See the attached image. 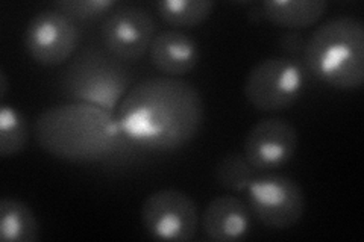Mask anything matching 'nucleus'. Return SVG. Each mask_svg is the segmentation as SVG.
Returning <instances> with one entry per match:
<instances>
[{"label": "nucleus", "instance_id": "obj_13", "mask_svg": "<svg viewBox=\"0 0 364 242\" xmlns=\"http://www.w3.org/2000/svg\"><path fill=\"white\" fill-rule=\"evenodd\" d=\"M326 9L323 0H269L261 4L259 13L272 25L301 31L321 21Z\"/></svg>", "mask_w": 364, "mask_h": 242}, {"label": "nucleus", "instance_id": "obj_18", "mask_svg": "<svg viewBox=\"0 0 364 242\" xmlns=\"http://www.w3.org/2000/svg\"><path fill=\"white\" fill-rule=\"evenodd\" d=\"M117 5L116 0H61L53 8L75 23H84L105 18Z\"/></svg>", "mask_w": 364, "mask_h": 242}, {"label": "nucleus", "instance_id": "obj_10", "mask_svg": "<svg viewBox=\"0 0 364 242\" xmlns=\"http://www.w3.org/2000/svg\"><path fill=\"white\" fill-rule=\"evenodd\" d=\"M299 136L294 126L284 119H264L254 124L243 144V156L257 171L287 165L298 150Z\"/></svg>", "mask_w": 364, "mask_h": 242}, {"label": "nucleus", "instance_id": "obj_15", "mask_svg": "<svg viewBox=\"0 0 364 242\" xmlns=\"http://www.w3.org/2000/svg\"><path fill=\"white\" fill-rule=\"evenodd\" d=\"M211 0H163L155 4L158 17L173 28H196L214 11Z\"/></svg>", "mask_w": 364, "mask_h": 242}, {"label": "nucleus", "instance_id": "obj_6", "mask_svg": "<svg viewBox=\"0 0 364 242\" xmlns=\"http://www.w3.org/2000/svg\"><path fill=\"white\" fill-rule=\"evenodd\" d=\"M246 191L252 216L269 229H291L305 215V192L291 177L282 175L254 177Z\"/></svg>", "mask_w": 364, "mask_h": 242}, {"label": "nucleus", "instance_id": "obj_19", "mask_svg": "<svg viewBox=\"0 0 364 242\" xmlns=\"http://www.w3.org/2000/svg\"><path fill=\"white\" fill-rule=\"evenodd\" d=\"M305 43L306 41L302 38V35L298 32H289V33H286V35H282V40H281L282 49L286 50L287 53H291V55L304 53Z\"/></svg>", "mask_w": 364, "mask_h": 242}, {"label": "nucleus", "instance_id": "obj_12", "mask_svg": "<svg viewBox=\"0 0 364 242\" xmlns=\"http://www.w3.org/2000/svg\"><path fill=\"white\" fill-rule=\"evenodd\" d=\"M199 45L188 33L168 29L158 32L149 48L152 65L167 77H181L195 70L199 62Z\"/></svg>", "mask_w": 364, "mask_h": 242}, {"label": "nucleus", "instance_id": "obj_17", "mask_svg": "<svg viewBox=\"0 0 364 242\" xmlns=\"http://www.w3.org/2000/svg\"><path fill=\"white\" fill-rule=\"evenodd\" d=\"M254 168L249 165L242 153L223 156L214 170V177L219 185L231 192L246 191L254 179Z\"/></svg>", "mask_w": 364, "mask_h": 242}, {"label": "nucleus", "instance_id": "obj_2", "mask_svg": "<svg viewBox=\"0 0 364 242\" xmlns=\"http://www.w3.org/2000/svg\"><path fill=\"white\" fill-rule=\"evenodd\" d=\"M33 133L46 153L76 164L104 160L124 140L112 114L76 101L43 111Z\"/></svg>", "mask_w": 364, "mask_h": 242}, {"label": "nucleus", "instance_id": "obj_7", "mask_svg": "<svg viewBox=\"0 0 364 242\" xmlns=\"http://www.w3.org/2000/svg\"><path fill=\"white\" fill-rule=\"evenodd\" d=\"M140 216L144 232L158 241L188 242L198 233V206L188 194L178 189L147 195Z\"/></svg>", "mask_w": 364, "mask_h": 242}, {"label": "nucleus", "instance_id": "obj_5", "mask_svg": "<svg viewBox=\"0 0 364 242\" xmlns=\"http://www.w3.org/2000/svg\"><path fill=\"white\" fill-rule=\"evenodd\" d=\"M305 89L302 65L286 56H272L249 72L243 87L246 100L261 112L277 114L290 109Z\"/></svg>", "mask_w": 364, "mask_h": 242}, {"label": "nucleus", "instance_id": "obj_16", "mask_svg": "<svg viewBox=\"0 0 364 242\" xmlns=\"http://www.w3.org/2000/svg\"><path fill=\"white\" fill-rule=\"evenodd\" d=\"M29 143L26 117L17 108L2 101L0 105V156L9 158L21 153Z\"/></svg>", "mask_w": 364, "mask_h": 242}, {"label": "nucleus", "instance_id": "obj_14", "mask_svg": "<svg viewBox=\"0 0 364 242\" xmlns=\"http://www.w3.org/2000/svg\"><path fill=\"white\" fill-rule=\"evenodd\" d=\"M0 238L4 242H36L40 239L38 220L25 202L9 197L0 202Z\"/></svg>", "mask_w": 364, "mask_h": 242}, {"label": "nucleus", "instance_id": "obj_3", "mask_svg": "<svg viewBox=\"0 0 364 242\" xmlns=\"http://www.w3.org/2000/svg\"><path fill=\"white\" fill-rule=\"evenodd\" d=\"M304 62L322 84L341 91L364 84V23L355 16L329 18L305 43Z\"/></svg>", "mask_w": 364, "mask_h": 242}, {"label": "nucleus", "instance_id": "obj_1", "mask_svg": "<svg viewBox=\"0 0 364 242\" xmlns=\"http://www.w3.org/2000/svg\"><path fill=\"white\" fill-rule=\"evenodd\" d=\"M124 141L151 152H175L202 129L205 105L199 91L176 77H151L123 97L116 114Z\"/></svg>", "mask_w": 364, "mask_h": 242}, {"label": "nucleus", "instance_id": "obj_8", "mask_svg": "<svg viewBox=\"0 0 364 242\" xmlns=\"http://www.w3.org/2000/svg\"><path fill=\"white\" fill-rule=\"evenodd\" d=\"M81 43L77 23L50 8L33 16L25 31V49L33 61L44 67H58L70 61Z\"/></svg>", "mask_w": 364, "mask_h": 242}, {"label": "nucleus", "instance_id": "obj_20", "mask_svg": "<svg viewBox=\"0 0 364 242\" xmlns=\"http://www.w3.org/2000/svg\"><path fill=\"white\" fill-rule=\"evenodd\" d=\"M6 93H8V77H6V73L2 70L0 72V99H2V101H5Z\"/></svg>", "mask_w": 364, "mask_h": 242}, {"label": "nucleus", "instance_id": "obj_4", "mask_svg": "<svg viewBox=\"0 0 364 242\" xmlns=\"http://www.w3.org/2000/svg\"><path fill=\"white\" fill-rule=\"evenodd\" d=\"M132 84L131 70L105 49L87 48L67 65L61 79L64 96L76 103L116 114Z\"/></svg>", "mask_w": 364, "mask_h": 242}, {"label": "nucleus", "instance_id": "obj_9", "mask_svg": "<svg viewBox=\"0 0 364 242\" xmlns=\"http://www.w3.org/2000/svg\"><path fill=\"white\" fill-rule=\"evenodd\" d=\"M155 35L154 16L136 5H117L100 26L104 49L123 62L139 61L149 53Z\"/></svg>", "mask_w": 364, "mask_h": 242}, {"label": "nucleus", "instance_id": "obj_11", "mask_svg": "<svg viewBox=\"0 0 364 242\" xmlns=\"http://www.w3.org/2000/svg\"><path fill=\"white\" fill-rule=\"evenodd\" d=\"M200 223L210 241L238 242L252 232V212L235 195H219L205 207Z\"/></svg>", "mask_w": 364, "mask_h": 242}]
</instances>
